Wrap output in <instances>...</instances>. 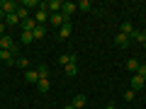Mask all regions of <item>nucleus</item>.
Masks as SVG:
<instances>
[{
	"label": "nucleus",
	"mask_w": 146,
	"mask_h": 109,
	"mask_svg": "<svg viewBox=\"0 0 146 109\" xmlns=\"http://www.w3.org/2000/svg\"><path fill=\"white\" fill-rule=\"evenodd\" d=\"M20 3H12V0H0V12L3 15H15Z\"/></svg>",
	"instance_id": "1"
},
{
	"label": "nucleus",
	"mask_w": 146,
	"mask_h": 109,
	"mask_svg": "<svg viewBox=\"0 0 146 109\" xmlns=\"http://www.w3.org/2000/svg\"><path fill=\"white\" fill-rule=\"evenodd\" d=\"M129 44H131V39L127 34H122V32H117V34H115V46L117 49H127Z\"/></svg>",
	"instance_id": "2"
},
{
	"label": "nucleus",
	"mask_w": 146,
	"mask_h": 109,
	"mask_svg": "<svg viewBox=\"0 0 146 109\" xmlns=\"http://www.w3.org/2000/svg\"><path fill=\"white\" fill-rule=\"evenodd\" d=\"M66 22H68V20L61 15V12H54V15H49V24H51V27H63Z\"/></svg>",
	"instance_id": "3"
},
{
	"label": "nucleus",
	"mask_w": 146,
	"mask_h": 109,
	"mask_svg": "<svg viewBox=\"0 0 146 109\" xmlns=\"http://www.w3.org/2000/svg\"><path fill=\"white\" fill-rule=\"evenodd\" d=\"M76 10H78V5H76V3H63V7H61V15L66 17L68 22H71V15H73Z\"/></svg>",
	"instance_id": "4"
},
{
	"label": "nucleus",
	"mask_w": 146,
	"mask_h": 109,
	"mask_svg": "<svg viewBox=\"0 0 146 109\" xmlns=\"http://www.w3.org/2000/svg\"><path fill=\"white\" fill-rule=\"evenodd\" d=\"M144 85H146V80L141 78V75H131V90H134V92H139V90H144Z\"/></svg>",
	"instance_id": "5"
},
{
	"label": "nucleus",
	"mask_w": 146,
	"mask_h": 109,
	"mask_svg": "<svg viewBox=\"0 0 146 109\" xmlns=\"http://www.w3.org/2000/svg\"><path fill=\"white\" fill-rule=\"evenodd\" d=\"M0 61L3 63H7V66H15V51H0Z\"/></svg>",
	"instance_id": "6"
},
{
	"label": "nucleus",
	"mask_w": 146,
	"mask_h": 109,
	"mask_svg": "<svg viewBox=\"0 0 146 109\" xmlns=\"http://www.w3.org/2000/svg\"><path fill=\"white\" fill-rule=\"evenodd\" d=\"M25 80H27V83H39V73H36V68H34V70H32V68H29V70H25Z\"/></svg>",
	"instance_id": "7"
},
{
	"label": "nucleus",
	"mask_w": 146,
	"mask_h": 109,
	"mask_svg": "<svg viewBox=\"0 0 146 109\" xmlns=\"http://www.w3.org/2000/svg\"><path fill=\"white\" fill-rule=\"evenodd\" d=\"M71 61H78V56H76V53H61V56H58V63H61V66H68Z\"/></svg>",
	"instance_id": "8"
},
{
	"label": "nucleus",
	"mask_w": 146,
	"mask_h": 109,
	"mask_svg": "<svg viewBox=\"0 0 146 109\" xmlns=\"http://www.w3.org/2000/svg\"><path fill=\"white\" fill-rule=\"evenodd\" d=\"M85 102H88V97H85V95H76L71 104H73L76 109H83V107H85Z\"/></svg>",
	"instance_id": "9"
},
{
	"label": "nucleus",
	"mask_w": 146,
	"mask_h": 109,
	"mask_svg": "<svg viewBox=\"0 0 146 109\" xmlns=\"http://www.w3.org/2000/svg\"><path fill=\"white\" fill-rule=\"evenodd\" d=\"M32 34H34V41H42L44 36H46V27H39V24H36Z\"/></svg>",
	"instance_id": "10"
},
{
	"label": "nucleus",
	"mask_w": 146,
	"mask_h": 109,
	"mask_svg": "<svg viewBox=\"0 0 146 109\" xmlns=\"http://www.w3.org/2000/svg\"><path fill=\"white\" fill-rule=\"evenodd\" d=\"M20 17L17 15H5V27H20Z\"/></svg>",
	"instance_id": "11"
},
{
	"label": "nucleus",
	"mask_w": 146,
	"mask_h": 109,
	"mask_svg": "<svg viewBox=\"0 0 146 109\" xmlns=\"http://www.w3.org/2000/svg\"><path fill=\"white\" fill-rule=\"evenodd\" d=\"M76 63H78V61H71L66 66V75H68V78H76V75H78V66H76Z\"/></svg>",
	"instance_id": "12"
},
{
	"label": "nucleus",
	"mask_w": 146,
	"mask_h": 109,
	"mask_svg": "<svg viewBox=\"0 0 146 109\" xmlns=\"http://www.w3.org/2000/svg\"><path fill=\"white\" fill-rule=\"evenodd\" d=\"M20 41L25 44V46H29V44H34V34H32V32H22V34H20Z\"/></svg>",
	"instance_id": "13"
},
{
	"label": "nucleus",
	"mask_w": 146,
	"mask_h": 109,
	"mask_svg": "<svg viewBox=\"0 0 146 109\" xmlns=\"http://www.w3.org/2000/svg\"><path fill=\"white\" fill-rule=\"evenodd\" d=\"M49 87H51L49 78H39V83H36V90H39V92H49Z\"/></svg>",
	"instance_id": "14"
},
{
	"label": "nucleus",
	"mask_w": 146,
	"mask_h": 109,
	"mask_svg": "<svg viewBox=\"0 0 146 109\" xmlns=\"http://www.w3.org/2000/svg\"><path fill=\"white\" fill-rule=\"evenodd\" d=\"M119 32H122V34H127V36L131 39V34H134V27H131V22H122V24H119Z\"/></svg>",
	"instance_id": "15"
},
{
	"label": "nucleus",
	"mask_w": 146,
	"mask_h": 109,
	"mask_svg": "<svg viewBox=\"0 0 146 109\" xmlns=\"http://www.w3.org/2000/svg\"><path fill=\"white\" fill-rule=\"evenodd\" d=\"M71 32H73L71 22H66V24H63L61 29H58V36H61V39H68V36H71Z\"/></svg>",
	"instance_id": "16"
},
{
	"label": "nucleus",
	"mask_w": 146,
	"mask_h": 109,
	"mask_svg": "<svg viewBox=\"0 0 146 109\" xmlns=\"http://www.w3.org/2000/svg\"><path fill=\"white\" fill-rule=\"evenodd\" d=\"M34 27H36L34 17H29L27 22H22V24H20V29H22V32H34Z\"/></svg>",
	"instance_id": "17"
},
{
	"label": "nucleus",
	"mask_w": 146,
	"mask_h": 109,
	"mask_svg": "<svg viewBox=\"0 0 146 109\" xmlns=\"http://www.w3.org/2000/svg\"><path fill=\"white\" fill-rule=\"evenodd\" d=\"M139 66H141V63H139V61H136V58H129V61H127V70H129V73H131V75H134V73H136V70H139Z\"/></svg>",
	"instance_id": "18"
},
{
	"label": "nucleus",
	"mask_w": 146,
	"mask_h": 109,
	"mask_svg": "<svg viewBox=\"0 0 146 109\" xmlns=\"http://www.w3.org/2000/svg\"><path fill=\"white\" fill-rule=\"evenodd\" d=\"M15 15L17 17H20V22H27V20H29V10H27V7H17V12H15Z\"/></svg>",
	"instance_id": "19"
},
{
	"label": "nucleus",
	"mask_w": 146,
	"mask_h": 109,
	"mask_svg": "<svg viewBox=\"0 0 146 109\" xmlns=\"http://www.w3.org/2000/svg\"><path fill=\"white\" fill-rule=\"evenodd\" d=\"M76 5H78V10H83V12H90V10H93L90 0H80V3H76Z\"/></svg>",
	"instance_id": "20"
},
{
	"label": "nucleus",
	"mask_w": 146,
	"mask_h": 109,
	"mask_svg": "<svg viewBox=\"0 0 146 109\" xmlns=\"http://www.w3.org/2000/svg\"><path fill=\"white\" fill-rule=\"evenodd\" d=\"M15 68H22V70H29V61H27V58H17V61H15Z\"/></svg>",
	"instance_id": "21"
},
{
	"label": "nucleus",
	"mask_w": 146,
	"mask_h": 109,
	"mask_svg": "<svg viewBox=\"0 0 146 109\" xmlns=\"http://www.w3.org/2000/svg\"><path fill=\"white\" fill-rule=\"evenodd\" d=\"M20 5H22V7H27V10H29V7H39V5H42V3H39V0H22Z\"/></svg>",
	"instance_id": "22"
},
{
	"label": "nucleus",
	"mask_w": 146,
	"mask_h": 109,
	"mask_svg": "<svg viewBox=\"0 0 146 109\" xmlns=\"http://www.w3.org/2000/svg\"><path fill=\"white\" fill-rule=\"evenodd\" d=\"M131 39H134V41H139V44H144V41H146L144 32H139V29H134V34H131Z\"/></svg>",
	"instance_id": "23"
},
{
	"label": "nucleus",
	"mask_w": 146,
	"mask_h": 109,
	"mask_svg": "<svg viewBox=\"0 0 146 109\" xmlns=\"http://www.w3.org/2000/svg\"><path fill=\"white\" fill-rule=\"evenodd\" d=\"M36 73H39V78H49V73H51V70H49V66H39Z\"/></svg>",
	"instance_id": "24"
},
{
	"label": "nucleus",
	"mask_w": 146,
	"mask_h": 109,
	"mask_svg": "<svg viewBox=\"0 0 146 109\" xmlns=\"http://www.w3.org/2000/svg\"><path fill=\"white\" fill-rule=\"evenodd\" d=\"M134 97H136L134 90H127V92H124V99H127V102H134Z\"/></svg>",
	"instance_id": "25"
},
{
	"label": "nucleus",
	"mask_w": 146,
	"mask_h": 109,
	"mask_svg": "<svg viewBox=\"0 0 146 109\" xmlns=\"http://www.w3.org/2000/svg\"><path fill=\"white\" fill-rule=\"evenodd\" d=\"M136 75H141V78L146 80V66H144V63H141V66H139V70H136Z\"/></svg>",
	"instance_id": "26"
},
{
	"label": "nucleus",
	"mask_w": 146,
	"mask_h": 109,
	"mask_svg": "<svg viewBox=\"0 0 146 109\" xmlns=\"http://www.w3.org/2000/svg\"><path fill=\"white\" fill-rule=\"evenodd\" d=\"M5 29H7V27H5V22H0V36H5Z\"/></svg>",
	"instance_id": "27"
},
{
	"label": "nucleus",
	"mask_w": 146,
	"mask_h": 109,
	"mask_svg": "<svg viewBox=\"0 0 146 109\" xmlns=\"http://www.w3.org/2000/svg\"><path fill=\"white\" fill-rule=\"evenodd\" d=\"M63 109H76V107H73V104H66V107H63Z\"/></svg>",
	"instance_id": "28"
},
{
	"label": "nucleus",
	"mask_w": 146,
	"mask_h": 109,
	"mask_svg": "<svg viewBox=\"0 0 146 109\" xmlns=\"http://www.w3.org/2000/svg\"><path fill=\"white\" fill-rule=\"evenodd\" d=\"M105 109H115V104H107V107H105Z\"/></svg>",
	"instance_id": "29"
},
{
	"label": "nucleus",
	"mask_w": 146,
	"mask_h": 109,
	"mask_svg": "<svg viewBox=\"0 0 146 109\" xmlns=\"http://www.w3.org/2000/svg\"><path fill=\"white\" fill-rule=\"evenodd\" d=\"M141 46H144V51H146V41H144V44H141Z\"/></svg>",
	"instance_id": "30"
},
{
	"label": "nucleus",
	"mask_w": 146,
	"mask_h": 109,
	"mask_svg": "<svg viewBox=\"0 0 146 109\" xmlns=\"http://www.w3.org/2000/svg\"><path fill=\"white\" fill-rule=\"evenodd\" d=\"M141 32H144V36H146V29H141Z\"/></svg>",
	"instance_id": "31"
}]
</instances>
